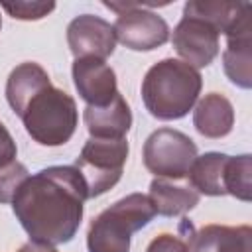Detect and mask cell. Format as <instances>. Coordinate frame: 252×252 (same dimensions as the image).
<instances>
[{
  "mask_svg": "<svg viewBox=\"0 0 252 252\" xmlns=\"http://www.w3.org/2000/svg\"><path fill=\"white\" fill-rule=\"evenodd\" d=\"M128 158V140H102L89 138L75 159V167L83 175L89 187V199L98 197L112 189L124 171Z\"/></svg>",
  "mask_w": 252,
  "mask_h": 252,
  "instance_id": "obj_5",
  "label": "cell"
},
{
  "mask_svg": "<svg viewBox=\"0 0 252 252\" xmlns=\"http://www.w3.org/2000/svg\"><path fill=\"white\" fill-rule=\"evenodd\" d=\"M148 197L152 201L156 215L179 217V215H185L191 209H195L201 195L189 183H177L173 179L156 177L150 183Z\"/></svg>",
  "mask_w": 252,
  "mask_h": 252,
  "instance_id": "obj_15",
  "label": "cell"
},
{
  "mask_svg": "<svg viewBox=\"0 0 252 252\" xmlns=\"http://www.w3.org/2000/svg\"><path fill=\"white\" fill-rule=\"evenodd\" d=\"M187 236L191 252H252V228L248 224H205L199 230L191 224Z\"/></svg>",
  "mask_w": 252,
  "mask_h": 252,
  "instance_id": "obj_12",
  "label": "cell"
},
{
  "mask_svg": "<svg viewBox=\"0 0 252 252\" xmlns=\"http://www.w3.org/2000/svg\"><path fill=\"white\" fill-rule=\"evenodd\" d=\"M67 43L75 59L94 57L104 61L114 53L116 35L112 24L100 16L81 14L67 26Z\"/></svg>",
  "mask_w": 252,
  "mask_h": 252,
  "instance_id": "obj_10",
  "label": "cell"
},
{
  "mask_svg": "<svg viewBox=\"0 0 252 252\" xmlns=\"http://www.w3.org/2000/svg\"><path fill=\"white\" fill-rule=\"evenodd\" d=\"M12 18L16 20H41L49 12L55 10V2H30V0H16V2H2L0 4Z\"/></svg>",
  "mask_w": 252,
  "mask_h": 252,
  "instance_id": "obj_21",
  "label": "cell"
},
{
  "mask_svg": "<svg viewBox=\"0 0 252 252\" xmlns=\"http://www.w3.org/2000/svg\"><path fill=\"white\" fill-rule=\"evenodd\" d=\"M87 199V181L75 165H49L20 185L12 211L32 242L57 246L75 238Z\"/></svg>",
  "mask_w": 252,
  "mask_h": 252,
  "instance_id": "obj_1",
  "label": "cell"
},
{
  "mask_svg": "<svg viewBox=\"0 0 252 252\" xmlns=\"http://www.w3.org/2000/svg\"><path fill=\"white\" fill-rule=\"evenodd\" d=\"M16 156H18L16 142H14L12 134L8 132V128L0 122V167L16 161Z\"/></svg>",
  "mask_w": 252,
  "mask_h": 252,
  "instance_id": "obj_22",
  "label": "cell"
},
{
  "mask_svg": "<svg viewBox=\"0 0 252 252\" xmlns=\"http://www.w3.org/2000/svg\"><path fill=\"white\" fill-rule=\"evenodd\" d=\"M85 126L91 138L118 140L126 138L132 126V110L126 98L118 93L106 106H87L83 112Z\"/></svg>",
  "mask_w": 252,
  "mask_h": 252,
  "instance_id": "obj_13",
  "label": "cell"
},
{
  "mask_svg": "<svg viewBox=\"0 0 252 252\" xmlns=\"http://www.w3.org/2000/svg\"><path fill=\"white\" fill-rule=\"evenodd\" d=\"M156 211L144 193H130L96 215L87 230L89 252H130L132 234L142 230Z\"/></svg>",
  "mask_w": 252,
  "mask_h": 252,
  "instance_id": "obj_4",
  "label": "cell"
},
{
  "mask_svg": "<svg viewBox=\"0 0 252 252\" xmlns=\"http://www.w3.org/2000/svg\"><path fill=\"white\" fill-rule=\"evenodd\" d=\"M0 28H2V16H0Z\"/></svg>",
  "mask_w": 252,
  "mask_h": 252,
  "instance_id": "obj_23",
  "label": "cell"
},
{
  "mask_svg": "<svg viewBox=\"0 0 252 252\" xmlns=\"http://www.w3.org/2000/svg\"><path fill=\"white\" fill-rule=\"evenodd\" d=\"M16 114L22 118L32 140L49 148L67 144L79 122L75 98L51 83L37 89Z\"/></svg>",
  "mask_w": 252,
  "mask_h": 252,
  "instance_id": "obj_3",
  "label": "cell"
},
{
  "mask_svg": "<svg viewBox=\"0 0 252 252\" xmlns=\"http://www.w3.org/2000/svg\"><path fill=\"white\" fill-rule=\"evenodd\" d=\"M51 83L47 71L33 61H26L20 63L18 67L12 69L8 81H6V98L8 104L12 106L14 112H18L22 108V104L43 85Z\"/></svg>",
  "mask_w": 252,
  "mask_h": 252,
  "instance_id": "obj_17",
  "label": "cell"
},
{
  "mask_svg": "<svg viewBox=\"0 0 252 252\" xmlns=\"http://www.w3.org/2000/svg\"><path fill=\"white\" fill-rule=\"evenodd\" d=\"M252 158L250 154L242 156H230L226 177H224V189L226 195H232L244 203L252 199Z\"/></svg>",
  "mask_w": 252,
  "mask_h": 252,
  "instance_id": "obj_18",
  "label": "cell"
},
{
  "mask_svg": "<svg viewBox=\"0 0 252 252\" xmlns=\"http://www.w3.org/2000/svg\"><path fill=\"white\" fill-rule=\"evenodd\" d=\"M28 177H30V171L20 161H12L0 167V203H12L16 191Z\"/></svg>",
  "mask_w": 252,
  "mask_h": 252,
  "instance_id": "obj_19",
  "label": "cell"
},
{
  "mask_svg": "<svg viewBox=\"0 0 252 252\" xmlns=\"http://www.w3.org/2000/svg\"><path fill=\"white\" fill-rule=\"evenodd\" d=\"M203 87L201 73L181 59H161L142 81L146 110L158 120H179L193 110Z\"/></svg>",
  "mask_w": 252,
  "mask_h": 252,
  "instance_id": "obj_2",
  "label": "cell"
},
{
  "mask_svg": "<svg viewBox=\"0 0 252 252\" xmlns=\"http://www.w3.org/2000/svg\"><path fill=\"white\" fill-rule=\"evenodd\" d=\"M189 226H191V222L187 219H183L179 222V232L177 234L163 232V234L156 236L148 244L146 252H191L189 250V236H187Z\"/></svg>",
  "mask_w": 252,
  "mask_h": 252,
  "instance_id": "obj_20",
  "label": "cell"
},
{
  "mask_svg": "<svg viewBox=\"0 0 252 252\" xmlns=\"http://www.w3.org/2000/svg\"><path fill=\"white\" fill-rule=\"evenodd\" d=\"M106 8L118 14L114 22V35L124 47L132 51H152L169 39L167 22L146 8L142 2H104Z\"/></svg>",
  "mask_w": 252,
  "mask_h": 252,
  "instance_id": "obj_7",
  "label": "cell"
},
{
  "mask_svg": "<svg viewBox=\"0 0 252 252\" xmlns=\"http://www.w3.org/2000/svg\"><path fill=\"white\" fill-rule=\"evenodd\" d=\"M228 154H220V152H207L203 156H197L187 179L189 185L201 195H209V197H220L226 195L224 189V177H226V167H228Z\"/></svg>",
  "mask_w": 252,
  "mask_h": 252,
  "instance_id": "obj_16",
  "label": "cell"
},
{
  "mask_svg": "<svg viewBox=\"0 0 252 252\" xmlns=\"http://www.w3.org/2000/svg\"><path fill=\"white\" fill-rule=\"evenodd\" d=\"M193 126L205 138H224L234 126L232 102L220 93L205 94L193 110Z\"/></svg>",
  "mask_w": 252,
  "mask_h": 252,
  "instance_id": "obj_14",
  "label": "cell"
},
{
  "mask_svg": "<svg viewBox=\"0 0 252 252\" xmlns=\"http://www.w3.org/2000/svg\"><path fill=\"white\" fill-rule=\"evenodd\" d=\"M219 35L220 32L211 22L183 10V18L173 30L171 43L179 57L199 71L201 67H209L219 55Z\"/></svg>",
  "mask_w": 252,
  "mask_h": 252,
  "instance_id": "obj_8",
  "label": "cell"
},
{
  "mask_svg": "<svg viewBox=\"0 0 252 252\" xmlns=\"http://www.w3.org/2000/svg\"><path fill=\"white\" fill-rule=\"evenodd\" d=\"M73 83L79 96L87 106H106L116 94V73L114 69L94 57H81L73 61Z\"/></svg>",
  "mask_w": 252,
  "mask_h": 252,
  "instance_id": "obj_11",
  "label": "cell"
},
{
  "mask_svg": "<svg viewBox=\"0 0 252 252\" xmlns=\"http://www.w3.org/2000/svg\"><path fill=\"white\" fill-rule=\"evenodd\" d=\"M144 165L150 173L163 179L181 181L187 177L195 158V142L173 128H158L144 142Z\"/></svg>",
  "mask_w": 252,
  "mask_h": 252,
  "instance_id": "obj_6",
  "label": "cell"
},
{
  "mask_svg": "<svg viewBox=\"0 0 252 252\" xmlns=\"http://www.w3.org/2000/svg\"><path fill=\"white\" fill-rule=\"evenodd\" d=\"M252 6L248 4L234 24L224 32L226 49L222 53V67L232 85L240 89L252 87Z\"/></svg>",
  "mask_w": 252,
  "mask_h": 252,
  "instance_id": "obj_9",
  "label": "cell"
}]
</instances>
